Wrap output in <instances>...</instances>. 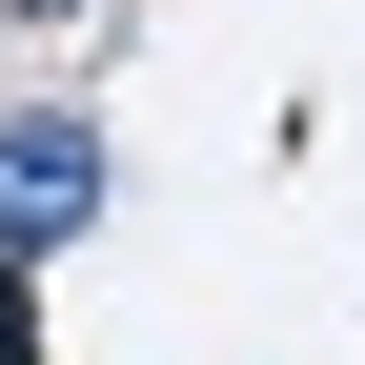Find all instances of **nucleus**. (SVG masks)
Here are the masks:
<instances>
[{
    "label": "nucleus",
    "instance_id": "1",
    "mask_svg": "<svg viewBox=\"0 0 365 365\" xmlns=\"http://www.w3.org/2000/svg\"><path fill=\"white\" fill-rule=\"evenodd\" d=\"M81 223H102V122L0 102V264H81Z\"/></svg>",
    "mask_w": 365,
    "mask_h": 365
},
{
    "label": "nucleus",
    "instance_id": "2",
    "mask_svg": "<svg viewBox=\"0 0 365 365\" xmlns=\"http://www.w3.org/2000/svg\"><path fill=\"white\" fill-rule=\"evenodd\" d=\"M0 365H41V264H0Z\"/></svg>",
    "mask_w": 365,
    "mask_h": 365
},
{
    "label": "nucleus",
    "instance_id": "3",
    "mask_svg": "<svg viewBox=\"0 0 365 365\" xmlns=\"http://www.w3.org/2000/svg\"><path fill=\"white\" fill-rule=\"evenodd\" d=\"M21 21H81V0H21Z\"/></svg>",
    "mask_w": 365,
    "mask_h": 365
}]
</instances>
